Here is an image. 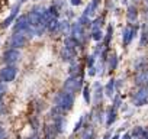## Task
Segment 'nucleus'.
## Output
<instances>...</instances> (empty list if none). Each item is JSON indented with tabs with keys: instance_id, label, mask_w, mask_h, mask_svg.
Wrapping results in <instances>:
<instances>
[{
	"instance_id": "3",
	"label": "nucleus",
	"mask_w": 148,
	"mask_h": 139,
	"mask_svg": "<svg viewBox=\"0 0 148 139\" xmlns=\"http://www.w3.org/2000/svg\"><path fill=\"white\" fill-rule=\"evenodd\" d=\"M6 6V0H0V9H3Z\"/></svg>"
},
{
	"instance_id": "2",
	"label": "nucleus",
	"mask_w": 148,
	"mask_h": 139,
	"mask_svg": "<svg viewBox=\"0 0 148 139\" xmlns=\"http://www.w3.org/2000/svg\"><path fill=\"white\" fill-rule=\"evenodd\" d=\"M136 80H138V83H139V80H142L141 83H148V71L142 73V74H141V76H139V77H138Z\"/></svg>"
},
{
	"instance_id": "1",
	"label": "nucleus",
	"mask_w": 148,
	"mask_h": 139,
	"mask_svg": "<svg viewBox=\"0 0 148 139\" xmlns=\"http://www.w3.org/2000/svg\"><path fill=\"white\" fill-rule=\"evenodd\" d=\"M147 99H148V93L145 91V90H141L138 94H136V99H135V103L138 104V106H141V104H144V103H147Z\"/></svg>"
}]
</instances>
